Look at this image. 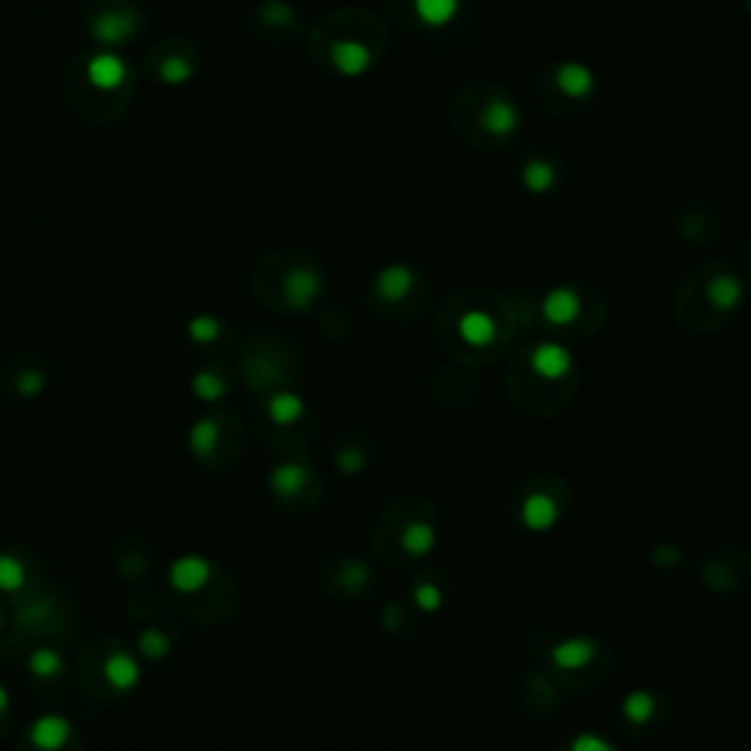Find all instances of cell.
<instances>
[{
	"instance_id": "1",
	"label": "cell",
	"mask_w": 751,
	"mask_h": 751,
	"mask_svg": "<svg viewBox=\"0 0 751 751\" xmlns=\"http://www.w3.org/2000/svg\"><path fill=\"white\" fill-rule=\"evenodd\" d=\"M135 30H138V18H135L133 9H127V6L103 9L91 21V36L97 42H106V45H124V42H130L135 36Z\"/></svg>"
},
{
	"instance_id": "2",
	"label": "cell",
	"mask_w": 751,
	"mask_h": 751,
	"mask_svg": "<svg viewBox=\"0 0 751 751\" xmlns=\"http://www.w3.org/2000/svg\"><path fill=\"white\" fill-rule=\"evenodd\" d=\"M212 578V564L203 555H179L168 570V584L177 593H197L209 584Z\"/></svg>"
},
{
	"instance_id": "3",
	"label": "cell",
	"mask_w": 751,
	"mask_h": 751,
	"mask_svg": "<svg viewBox=\"0 0 751 751\" xmlns=\"http://www.w3.org/2000/svg\"><path fill=\"white\" fill-rule=\"evenodd\" d=\"M74 737V725L62 713H45L30 725V740L39 751H59L65 749Z\"/></svg>"
},
{
	"instance_id": "4",
	"label": "cell",
	"mask_w": 751,
	"mask_h": 751,
	"mask_svg": "<svg viewBox=\"0 0 751 751\" xmlns=\"http://www.w3.org/2000/svg\"><path fill=\"white\" fill-rule=\"evenodd\" d=\"M573 364V353L558 341H543L531 350V370L543 379H564Z\"/></svg>"
},
{
	"instance_id": "5",
	"label": "cell",
	"mask_w": 751,
	"mask_h": 751,
	"mask_svg": "<svg viewBox=\"0 0 751 751\" xmlns=\"http://www.w3.org/2000/svg\"><path fill=\"white\" fill-rule=\"evenodd\" d=\"M127 74H130V68L118 53H97V56H91L89 65H86L89 83L100 91L121 89L127 83Z\"/></svg>"
},
{
	"instance_id": "6",
	"label": "cell",
	"mask_w": 751,
	"mask_h": 751,
	"mask_svg": "<svg viewBox=\"0 0 751 751\" xmlns=\"http://www.w3.org/2000/svg\"><path fill=\"white\" fill-rule=\"evenodd\" d=\"M561 517L558 502L549 493H529L520 505V520L529 531H549Z\"/></svg>"
},
{
	"instance_id": "7",
	"label": "cell",
	"mask_w": 751,
	"mask_h": 751,
	"mask_svg": "<svg viewBox=\"0 0 751 751\" xmlns=\"http://www.w3.org/2000/svg\"><path fill=\"white\" fill-rule=\"evenodd\" d=\"M540 311H543L546 323H552V326H570L575 317L581 314V297L575 294L573 288L558 285V288H552V291L543 297Z\"/></svg>"
},
{
	"instance_id": "8",
	"label": "cell",
	"mask_w": 751,
	"mask_h": 751,
	"mask_svg": "<svg viewBox=\"0 0 751 751\" xmlns=\"http://www.w3.org/2000/svg\"><path fill=\"white\" fill-rule=\"evenodd\" d=\"M317 297H320V279H317V273H314V270L300 267V270H294V273L288 276V282H285V300H288V306H291V309L294 311L311 309Z\"/></svg>"
},
{
	"instance_id": "9",
	"label": "cell",
	"mask_w": 751,
	"mask_h": 751,
	"mask_svg": "<svg viewBox=\"0 0 751 751\" xmlns=\"http://www.w3.org/2000/svg\"><path fill=\"white\" fill-rule=\"evenodd\" d=\"M596 658V646L587 637H570L549 649V661L558 669H581Z\"/></svg>"
},
{
	"instance_id": "10",
	"label": "cell",
	"mask_w": 751,
	"mask_h": 751,
	"mask_svg": "<svg viewBox=\"0 0 751 751\" xmlns=\"http://www.w3.org/2000/svg\"><path fill=\"white\" fill-rule=\"evenodd\" d=\"M270 490L279 496V499H294L303 487L309 485V470L297 461H285V464H276L270 470V479H267Z\"/></svg>"
},
{
	"instance_id": "11",
	"label": "cell",
	"mask_w": 751,
	"mask_h": 751,
	"mask_svg": "<svg viewBox=\"0 0 751 751\" xmlns=\"http://www.w3.org/2000/svg\"><path fill=\"white\" fill-rule=\"evenodd\" d=\"M414 282H417V273L408 265H388L382 267L379 276H376V291H379V297L397 303V300L408 297V291L414 288Z\"/></svg>"
},
{
	"instance_id": "12",
	"label": "cell",
	"mask_w": 751,
	"mask_h": 751,
	"mask_svg": "<svg viewBox=\"0 0 751 751\" xmlns=\"http://www.w3.org/2000/svg\"><path fill=\"white\" fill-rule=\"evenodd\" d=\"M332 59H335V68L344 77H361L373 65V53L361 45V42H338V45L332 47Z\"/></svg>"
},
{
	"instance_id": "13",
	"label": "cell",
	"mask_w": 751,
	"mask_h": 751,
	"mask_svg": "<svg viewBox=\"0 0 751 751\" xmlns=\"http://www.w3.org/2000/svg\"><path fill=\"white\" fill-rule=\"evenodd\" d=\"M414 12L429 30H446L461 15V0H414Z\"/></svg>"
},
{
	"instance_id": "14",
	"label": "cell",
	"mask_w": 751,
	"mask_h": 751,
	"mask_svg": "<svg viewBox=\"0 0 751 751\" xmlns=\"http://www.w3.org/2000/svg\"><path fill=\"white\" fill-rule=\"evenodd\" d=\"M103 675H106V681H109L115 690L127 693V690H135V687H138V681H141V666H138V661H135L133 655L115 652L109 661L103 663Z\"/></svg>"
},
{
	"instance_id": "15",
	"label": "cell",
	"mask_w": 751,
	"mask_h": 751,
	"mask_svg": "<svg viewBox=\"0 0 751 751\" xmlns=\"http://www.w3.org/2000/svg\"><path fill=\"white\" fill-rule=\"evenodd\" d=\"M485 127L490 135L508 138L520 127V109L505 97H493L485 109Z\"/></svg>"
},
{
	"instance_id": "16",
	"label": "cell",
	"mask_w": 751,
	"mask_h": 751,
	"mask_svg": "<svg viewBox=\"0 0 751 751\" xmlns=\"http://www.w3.org/2000/svg\"><path fill=\"white\" fill-rule=\"evenodd\" d=\"M399 543H402V549H405L408 555L426 558V555H432L435 546H438V531H435L432 523H426V520H414V523H408V526L402 529Z\"/></svg>"
},
{
	"instance_id": "17",
	"label": "cell",
	"mask_w": 751,
	"mask_h": 751,
	"mask_svg": "<svg viewBox=\"0 0 751 751\" xmlns=\"http://www.w3.org/2000/svg\"><path fill=\"white\" fill-rule=\"evenodd\" d=\"M458 335L470 344V347H487L496 338V320L487 311H467L458 320Z\"/></svg>"
},
{
	"instance_id": "18",
	"label": "cell",
	"mask_w": 751,
	"mask_h": 751,
	"mask_svg": "<svg viewBox=\"0 0 751 751\" xmlns=\"http://www.w3.org/2000/svg\"><path fill=\"white\" fill-rule=\"evenodd\" d=\"M558 86L570 97H590L596 91V74L581 62H564L558 68Z\"/></svg>"
},
{
	"instance_id": "19",
	"label": "cell",
	"mask_w": 751,
	"mask_h": 751,
	"mask_svg": "<svg viewBox=\"0 0 751 751\" xmlns=\"http://www.w3.org/2000/svg\"><path fill=\"white\" fill-rule=\"evenodd\" d=\"M306 414V402L297 397L294 391H276L267 399V417L276 426H294Z\"/></svg>"
},
{
	"instance_id": "20",
	"label": "cell",
	"mask_w": 751,
	"mask_h": 751,
	"mask_svg": "<svg viewBox=\"0 0 751 751\" xmlns=\"http://www.w3.org/2000/svg\"><path fill=\"white\" fill-rule=\"evenodd\" d=\"M707 300H710L719 311H734L740 306V300H743V285H740V279L731 276V273H722V276L710 279V285H707Z\"/></svg>"
},
{
	"instance_id": "21",
	"label": "cell",
	"mask_w": 751,
	"mask_h": 751,
	"mask_svg": "<svg viewBox=\"0 0 751 751\" xmlns=\"http://www.w3.org/2000/svg\"><path fill=\"white\" fill-rule=\"evenodd\" d=\"M218 443H221V426L212 417L197 420L188 432V446L197 458H212L218 452Z\"/></svg>"
},
{
	"instance_id": "22",
	"label": "cell",
	"mask_w": 751,
	"mask_h": 751,
	"mask_svg": "<svg viewBox=\"0 0 751 751\" xmlns=\"http://www.w3.org/2000/svg\"><path fill=\"white\" fill-rule=\"evenodd\" d=\"M655 707H658V702H655V696L649 690H631L622 699V716L628 722H634V725H643V722H649L655 716Z\"/></svg>"
},
{
	"instance_id": "23",
	"label": "cell",
	"mask_w": 751,
	"mask_h": 751,
	"mask_svg": "<svg viewBox=\"0 0 751 751\" xmlns=\"http://www.w3.org/2000/svg\"><path fill=\"white\" fill-rule=\"evenodd\" d=\"M191 391H194V397L203 399V402H218L226 394V382L212 370H200L191 379Z\"/></svg>"
},
{
	"instance_id": "24",
	"label": "cell",
	"mask_w": 751,
	"mask_h": 751,
	"mask_svg": "<svg viewBox=\"0 0 751 751\" xmlns=\"http://www.w3.org/2000/svg\"><path fill=\"white\" fill-rule=\"evenodd\" d=\"M138 652L150 661H159L171 652V637L159 628H147L138 634Z\"/></svg>"
},
{
	"instance_id": "25",
	"label": "cell",
	"mask_w": 751,
	"mask_h": 751,
	"mask_svg": "<svg viewBox=\"0 0 751 751\" xmlns=\"http://www.w3.org/2000/svg\"><path fill=\"white\" fill-rule=\"evenodd\" d=\"M555 168L549 162H529L526 171H523V182L529 188L531 194H546L552 185H555Z\"/></svg>"
},
{
	"instance_id": "26",
	"label": "cell",
	"mask_w": 751,
	"mask_h": 751,
	"mask_svg": "<svg viewBox=\"0 0 751 751\" xmlns=\"http://www.w3.org/2000/svg\"><path fill=\"white\" fill-rule=\"evenodd\" d=\"M27 581V573H24V564L15 558V555H0V590L3 593H15L21 590Z\"/></svg>"
},
{
	"instance_id": "27",
	"label": "cell",
	"mask_w": 751,
	"mask_h": 751,
	"mask_svg": "<svg viewBox=\"0 0 751 751\" xmlns=\"http://www.w3.org/2000/svg\"><path fill=\"white\" fill-rule=\"evenodd\" d=\"M30 672L36 675V678H53V675H59L62 672V666H65V661H62V655L56 652V649H36L33 655H30Z\"/></svg>"
},
{
	"instance_id": "28",
	"label": "cell",
	"mask_w": 751,
	"mask_h": 751,
	"mask_svg": "<svg viewBox=\"0 0 751 751\" xmlns=\"http://www.w3.org/2000/svg\"><path fill=\"white\" fill-rule=\"evenodd\" d=\"M221 332V320L212 317V314H200V317H194V320L188 323V335H191L197 344H215V341L221 338Z\"/></svg>"
},
{
	"instance_id": "29",
	"label": "cell",
	"mask_w": 751,
	"mask_h": 751,
	"mask_svg": "<svg viewBox=\"0 0 751 751\" xmlns=\"http://www.w3.org/2000/svg\"><path fill=\"white\" fill-rule=\"evenodd\" d=\"M159 77H162L165 83H171V86H179V83L191 80V62H188V59H182V56H171V59H165V62H162Z\"/></svg>"
},
{
	"instance_id": "30",
	"label": "cell",
	"mask_w": 751,
	"mask_h": 751,
	"mask_svg": "<svg viewBox=\"0 0 751 751\" xmlns=\"http://www.w3.org/2000/svg\"><path fill=\"white\" fill-rule=\"evenodd\" d=\"M414 602H417V608H420V611H426V614H435V611H441L443 596H441V590H438L435 584H429V581H420V584L414 587Z\"/></svg>"
},
{
	"instance_id": "31",
	"label": "cell",
	"mask_w": 751,
	"mask_h": 751,
	"mask_svg": "<svg viewBox=\"0 0 751 751\" xmlns=\"http://www.w3.org/2000/svg\"><path fill=\"white\" fill-rule=\"evenodd\" d=\"M335 467H338L344 476H355V473H361V467H364V452H361V449H355V446L341 449V452L335 455Z\"/></svg>"
},
{
	"instance_id": "32",
	"label": "cell",
	"mask_w": 751,
	"mask_h": 751,
	"mask_svg": "<svg viewBox=\"0 0 751 751\" xmlns=\"http://www.w3.org/2000/svg\"><path fill=\"white\" fill-rule=\"evenodd\" d=\"M570 751H617V746L608 743L602 734L584 731V734H578L573 743H570Z\"/></svg>"
},
{
	"instance_id": "33",
	"label": "cell",
	"mask_w": 751,
	"mask_h": 751,
	"mask_svg": "<svg viewBox=\"0 0 751 751\" xmlns=\"http://www.w3.org/2000/svg\"><path fill=\"white\" fill-rule=\"evenodd\" d=\"M45 385L47 379L42 370H27V373L18 376V394L21 397H39L45 391Z\"/></svg>"
},
{
	"instance_id": "34",
	"label": "cell",
	"mask_w": 751,
	"mask_h": 751,
	"mask_svg": "<svg viewBox=\"0 0 751 751\" xmlns=\"http://www.w3.org/2000/svg\"><path fill=\"white\" fill-rule=\"evenodd\" d=\"M367 578H370V570H367L364 564H347V567H344V573H341V581H344V584H350V587H361V584H367Z\"/></svg>"
},
{
	"instance_id": "35",
	"label": "cell",
	"mask_w": 751,
	"mask_h": 751,
	"mask_svg": "<svg viewBox=\"0 0 751 751\" xmlns=\"http://www.w3.org/2000/svg\"><path fill=\"white\" fill-rule=\"evenodd\" d=\"M652 561H655L658 567H672V564H681V561H684V555H681L675 546H658V549H655V555H652Z\"/></svg>"
},
{
	"instance_id": "36",
	"label": "cell",
	"mask_w": 751,
	"mask_h": 751,
	"mask_svg": "<svg viewBox=\"0 0 751 751\" xmlns=\"http://www.w3.org/2000/svg\"><path fill=\"white\" fill-rule=\"evenodd\" d=\"M265 18L270 24H282V21L291 18V9H288V3H282V0H273V3H267L265 6Z\"/></svg>"
},
{
	"instance_id": "37",
	"label": "cell",
	"mask_w": 751,
	"mask_h": 751,
	"mask_svg": "<svg viewBox=\"0 0 751 751\" xmlns=\"http://www.w3.org/2000/svg\"><path fill=\"white\" fill-rule=\"evenodd\" d=\"M6 707H9V693H6V687L0 684V713H3Z\"/></svg>"
}]
</instances>
